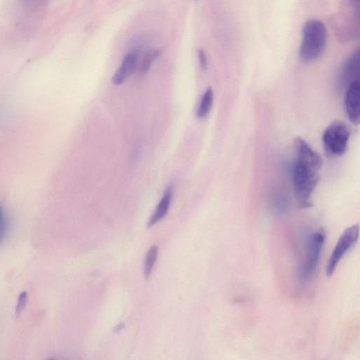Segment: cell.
Masks as SVG:
<instances>
[{"mask_svg": "<svg viewBox=\"0 0 360 360\" xmlns=\"http://www.w3.org/2000/svg\"><path fill=\"white\" fill-rule=\"evenodd\" d=\"M320 168L295 158L292 169L294 194L302 208L311 205V198L319 181Z\"/></svg>", "mask_w": 360, "mask_h": 360, "instance_id": "6da1fadb", "label": "cell"}, {"mask_svg": "<svg viewBox=\"0 0 360 360\" xmlns=\"http://www.w3.org/2000/svg\"><path fill=\"white\" fill-rule=\"evenodd\" d=\"M300 56L305 62L318 59L324 52L327 31L326 26L319 20H307L302 28Z\"/></svg>", "mask_w": 360, "mask_h": 360, "instance_id": "7a4b0ae2", "label": "cell"}, {"mask_svg": "<svg viewBox=\"0 0 360 360\" xmlns=\"http://www.w3.org/2000/svg\"><path fill=\"white\" fill-rule=\"evenodd\" d=\"M350 136L347 125L341 121H335L327 127L322 135L324 150L329 157L343 155Z\"/></svg>", "mask_w": 360, "mask_h": 360, "instance_id": "3957f363", "label": "cell"}, {"mask_svg": "<svg viewBox=\"0 0 360 360\" xmlns=\"http://www.w3.org/2000/svg\"><path fill=\"white\" fill-rule=\"evenodd\" d=\"M325 241V234L322 230L312 233L308 238L306 252L301 271L302 282L310 281L319 262Z\"/></svg>", "mask_w": 360, "mask_h": 360, "instance_id": "277c9868", "label": "cell"}, {"mask_svg": "<svg viewBox=\"0 0 360 360\" xmlns=\"http://www.w3.org/2000/svg\"><path fill=\"white\" fill-rule=\"evenodd\" d=\"M359 232V226L358 224H355L345 229L340 236L326 268V274L328 276H331L333 274L342 257L357 241Z\"/></svg>", "mask_w": 360, "mask_h": 360, "instance_id": "5b68a950", "label": "cell"}, {"mask_svg": "<svg viewBox=\"0 0 360 360\" xmlns=\"http://www.w3.org/2000/svg\"><path fill=\"white\" fill-rule=\"evenodd\" d=\"M345 110L349 121L357 125L360 115V84L359 80L351 82L345 96Z\"/></svg>", "mask_w": 360, "mask_h": 360, "instance_id": "8992f818", "label": "cell"}, {"mask_svg": "<svg viewBox=\"0 0 360 360\" xmlns=\"http://www.w3.org/2000/svg\"><path fill=\"white\" fill-rule=\"evenodd\" d=\"M294 148L296 153V158L321 169L323 163L321 157L303 139L296 137L294 140Z\"/></svg>", "mask_w": 360, "mask_h": 360, "instance_id": "52a82bcc", "label": "cell"}, {"mask_svg": "<svg viewBox=\"0 0 360 360\" xmlns=\"http://www.w3.org/2000/svg\"><path fill=\"white\" fill-rule=\"evenodd\" d=\"M138 63V54L136 52L127 53L120 66L112 76V82L117 86L123 82L135 71Z\"/></svg>", "mask_w": 360, "mask_h": 360, "instance_id": "ba28073f", "label": "cell"}, {"mask_svg": "<svg viewBox=\"0 0 360 360\" xmlns=\"http://www.w3.org/2000/svg\"><path fill=\"white\" fill-rule=\"evenodd\" d=\"M172 197V186L170 185L165 189L163 196L159 202L155 211L148 220L147 224L148 228H150L156 224L158 221L165 217L169 210Z\"/></svg>", "mask_w": 360, "mask_h": 360, "instance_id": "9c48e42d", "label": "cell"}, {"mask_svg": "<svg viewBox=\"0 0 360 360\" xmlns=\"http://www.w3.org/2000/svg\"><path fill=\"white\" fill-rule=\"evenodd\" d=\"M359 55L356 51L349 58L344 70L343 81L349 84L351 82L359 79Z\"/></svg>", "mask_w": 360, "mask_h": 360, "instance_id": "30bf717a", "label": "cell"}, {"mask_svg": "<svg viewBox=\"0 0 360 360\" xmlns=\"http://www.w3.org/2000/svg\"><path fill=\"white\" fill-rule=\"evenodd\" d=\"M213 98V91L212 88L209 87L201 97L196 112L197 117L198 118H204L209 114L212 105Z\"/></svg>", "mask_w": 360, "mask_h": 360, "instance_id": "8fae6325", "label": "cell"}, {"mask_svg": "<svg viewBox=\"0 0 360 360\" xmlns=\"http://www.w3.org/2000/svg\"><path fill=\"white\" fill-rule=\"evenodd\" d=\"M158 252L157 245H152L148 250L144 263L143 274L146 278H148L152 272Z\"/></svg>", "mask_w": 360, "mask_h": 360, "instance_id": "7c38bea8", "label": "cell"}, {"mask_svg": "<svg viewBox=\"0 0 360 360\" xmlns=\"http://www.w3.org/2000/svg\"><path fill=\"white\" fill-rule=\"evenodd\" d=\"M159 54L160 52L158 50H153L148 52L145 55L139 66V73L141 75H143L148 72L153 62L159 56Z\"/></svg>", "mask_w": 360, "mask_h": 360, "instance_id": "4fadbf2b", "label": "cell"}, {"mask_svg": "<svg viewBox=\"0 0 360 360\" xmlns=\"http://www.w3.org/2000/svg\"><path fill=\"white\" fill-rule=\"evenodd\" d=\"M273 208L279 214H285L289 208V202L285 196L275 197L272 202Z\"/></svg>", "mask_w": 360, "mask_h": 360, "instance_id": "5bb4252c", "label": "cell"}, {"mask_svg": "<svg viewBox=\"0 0 360 360\" xmlns=\"http://www.w3.org/2000/svg\"><path fill=\"white\" fill-rule=\"evenodd\" d=\"M8 228L6 212L2 203H0V245L4 241Z\"/></svg>", "mask_w": 360, "mask_h": 360, "instance_id": "9a60e30c", "label": "cell"}, {"mask_svg": "<svg viewBox=\"0 0 360 360\" xmlns=\"http://www.w3.org/2000/svg\"><path fill=\"white\" fill-rule=\"evenodd\" d=\"M27 300V294L25 291L22 292L18 299L17 305L15 308V311L17 314H20V312L23 310L26 305V302Z\"/></svg>", "mask_w": 360, "mask_h": 360, "instance_id": "2e32d148", "label": "cell"}, {"mask_svg": "<svg viewBox=\"0 0 360 360\" xmlns=\"http://www.w3.org/2000/svg\"><path fill=\"white\" fill-rule=\"evenodd\" d=\"M198 58L202 70H205L207 65V57L202 49L198 50Z\"/></svg>", "mask_w": 360, "mask_h": 360, "instance_id": "e0dca14e", "label": "cell"}, {"mask_svg": "<svg viewBox=\"0 0 360 360\" xmlns=\"http://www.w3.org/2000/svg\"><path fill=\"white\" fill-rule=\"evenodd\" d=\"M353 1H356V2H359V0H353Z\"/></svg>", "mask_w": 360, "mask_h": 360, "instance_id": "ac0fdd59", "label": "cell"}, {"mask_svg": "<svg viewBox=\"0 0 360 360\" xmlns=\"http://www.w3.org/2000/svg\"><path fill=\"white\" fill-rule=\"evenodd\" d=\"M26 1H30V0H26Z\"/></svg>", "mask_w": 360, "mask_h": 360, "instance_id": "d6986e66", "label": "cell"}]
</instances>
